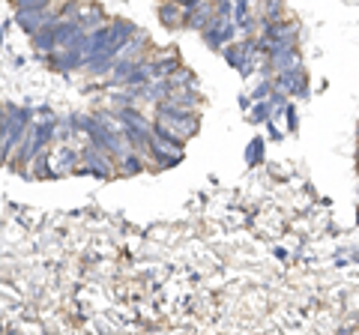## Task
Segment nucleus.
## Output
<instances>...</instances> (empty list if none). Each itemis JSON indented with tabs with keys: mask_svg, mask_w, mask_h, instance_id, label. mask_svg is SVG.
<instances>
[{
	"mask_svg": "<svg viewBox=\"0 0 359 335\" xmlns=\"http://www.w3.org/2000/svg\"><path fill=\"white\" fill-rule=\"evenodd\" d=\"M54 129H57V123L54 120H39V123H33V126H27L25 138H21V144H18V150L13 153V159H9V168L25 171V168L33 162V156L51 144Z\"/></svg>",
	"mask_w": 359,
	"mask_h": 335,
	"instance_id": "nucleus-1",
	"label": "nucleus"
},
{
	"mask_svg": "<svg viewBox=\"0 0 359 335\" xmlns=\"http://www.w3.org/2000/svg\"><path fill=\"white\" fill-rule=\"evenodd\" d=\"M30 126V111L18 108V105H6V117H4V132H0V165H9L13 153L18 150L21 138Z\"/></svg>",
	"mask_w": 359,
	"mask_h": 335,
	"instance_id": "nucleus-2",
	"label": "nucleus"
},
{
	"mask_svg": "<svg viewBox=\"0 0 359 335\" xmlns=\"http://www.w3.org/2000/svg\"><path fill=\"white\" fill-rule=\"evenodd\" d=\"M156 117H159L162 123H168L171 129H177L186 141L195 138L198 132H201V117H198V111L183 108L180 102H174V99H162V102H156Z\"/></svg>",
	"mask_w": 359,
	"mask_h": 335,
	"instance_id": "nucleus-3",
	"label": "nucleus"
},
{
	"mask_svg": "<svg viewBox=\"0 0 359 335\" xmlns=\"http://www.w3.org/2000/svg\"><path fill=\"white\" fill-rule=\"evenodd\" d=\"M78 174H93V177H102V180H111V177H117L114 156L93 147V144H87L81 150V168H78Z\"/></svg>",
	"mask_w": 359,
	"mask_h": 335,
	"instance_id": "nucleus-4",
	"label": "nucleus"
},
{
	"mask_svg": "<svg viewBox=\"0 0 359 335\" xmlns=\"http://www.w3.org/2000/svg\"><path fill=\"white\" fill-rule=\"evenodd\" d=\"M276 87H282V90L290 93V96L306 99L309 96V75H306L302 66H294V69H285V72H276Z\"/></svg>",
	"mask_w": 359,
	"mask_h": 335,
	"instance_id": "nucleus-5",
	"label": "nucleus"
},
{
	"mask_svg": "<svg viewBox=\"0 0 359 335\" xmlns=\"http://www.w3.org/2000/svg\"><path fill=\"white\" fill-rule=\"evenodd\" d=\"M212 18H216V0H204V4H198L195 9L183 13V27H192L198 33H204Z\"/></svg>",
	"mask_w": 359,
	"mask_h": 335,
	"instance_id": "nucleus-6",
	"label": "nucleus"
},
{
	"mask_svg": "<svg viewBox=\"0 0 359 335\" xmlns=\"http://www.w3.org/2000/svg\"><path fill=\"white\" fill-rule=\"evenodd\" d=\"M48 66L54 72H75L84 66V54H78L75 48H54L48 51Z\"/></svg>",
	"mask_w": 359,
	"mask_h": 335,
	"instance_id": "nucleus-7",
	"label": "nucleus"
},
{
	"mask_svg": "<svg viewBox=\"0 0 359 335\" xmlns=\"http://www.w3.org/2000/svg\"><path fill=\"white\" fill-rule=\"evenodd\" d=\"M294 66H302L297 46H273L269 48V69L285 72V69H294Z\"/></svg>",
	"mask_w": 359,
	"mask_h": 335,
	"instance_id": "nucleus-8",
	"label": "nucleus"
},
{
	"mask_svg": "<svg viewBox=\"0 0 359 335\" xmlns=\"http://www.w3.org/2000/svg\"><path fill=\"white\" fill-rule=\"evenodd\" d=\"M54 18V13L51 9H15V25L25 30V33H36L45 21H51Z\"/></svg>",
	"mask_w": 359,
	"mask_h": 335,
	"instance_id": "nucleus-9",
	"label": "nucleus"
},
{
	"mask_svg": "<svg viewBox=\"0 0 359 335\" xmlns=\"http://www.w3.org/2000/svg\"><path fill=\"white\" fill-rule=\"evenodd\" d=\"M75 21H78V27H81V30L93 33V30H99L102 25H108V15H105V9H102V6H96V4H87V6H81V9H78Z\"/></svg>",
	"mask_w": 359,
	"mask_h": 335,
	"instance_id": "nucleus-10",
	"label": "nucleus"
},
{
	"mask_svg": "<svg viewBox=\"0 0 359 335\" xmlns=\"http://www.w3.org/2000/svg\"><path fill=\"white\" fill-rule=\"evenodd\" d=\"M147 159L153 162L150 168H159V171H165V168L180 165L183 153H180V150H171V147H162L159 141H153V147H150V153H147Z\"/></svg>",
	"mask_w": 359,
	"mask_h": 335,
	"instance_id": "nucleus-11",
	"label": "nucleus"
},
{
	"mask_svg": "<svg viewBox=\"0 0 359 335\" xmlns=\"http://www.w3.org/2000/svg\"><path fill=\"white\" fill-rule=\"evenodd\" d=\"M153 138L159 141L162 147H171V150H180V153H183V147H186V138L180 135L177 129L168 126V123H162V120L153 123Z\"/></svg>",
	"mask_w": 359,
	"mask_h": 335,
	"instance_id": "nucleus-12",
	"label": "nucleus"
},
{
	"mask_svg": "<svg viewBox=\"0 0 359 335\" xmlns=\"http://www.w3.org/2000/svg\"><path fill=\"white\" fill-rule=\"evenodd\" d=\"M114 63H117V54L102 51V54H90V57H84L81 69H84L87 75H108L111 69H114Z\"/></svg>",
	"mask_w": 359,
	"mask_h": 335,
	"instance_id": "nucleus-13",
	"label": "nucleus"
},
{
	"mask_svg": "<svg viewBox=\"0 0 359 335\" xmlns=\"http://www.w3.org/2000/svg\"><path fill=\"white\" fill-rule=\"evenodd\" d=\"M54 25H57V15H54L51 21H45V25L30 36V39H33V48H36V51L48 54V51L57 48V42H54Z\"/></svg>",
	"mask_w": 359,
	"mask_h": 335,
	"instance_id": "nucleus-14",
	"label": "nucleus"
},
{
	"mask_svg": "<svg viewBox=\"0 0 359 335\" xmlns=\"http://www.w3.org/2000/svg\"><path fill=\"white\" fill-rule=\"evenodd\" d=\"M33 171H27V177H36V180H51V177H60L57 174V168H51L48 165V147L39 150L36 156H33Z\"/></svg>",
	"mask_w": 359,
	"mask_h": 335,
	"instance_id": "nucleus-15",
	"label": "nucleus"
},
{
	"mask_svg": "<svg viewBox=\"0 0 359 335\" xmlns=\"http://www.w3.org/2000/svg\"><path fill=\"white\" fill-rule=\"evenodd\" d=\"M78 165H81V153L63 144L57 150V174H78Z\"/></svg>",
	"mask_w": 359,
	"mask_h": 335,
	"instance_id": "nucleus-16",
	"label": "nucleus"
},
{
	"mask_svg": "<svg viewBox=\"0 0 359 335\" xmlns=\"http://www.w3.org/2000/svg\"><path fill=\"white\" fill-rule=\"evenodd\" d=\"M120 162H123V168H120V177H132V174H141L144 168H147V159H144V153H138V150H126L120 156Z\"/></svg>",
	"mask_w": 359,
	"mask_h": 335,
	"instance_id": "nucleus-17",
	"label": "nucleus"
},
{
	"mask_svg": "<svg viewBox=\"0 0 359 335\" xmlns=\"http://www.w3.org/2000/svg\"><path fill=\"white\" fill-rule=\"evenodd\" d=\"M159 21L165 27H183V9H180L177 0H165V4L159 6Z\"/></svg>",
	"mask_w": 359,
	"mask_h": 335,
	"instance_id": "nucleus-18",
	"label": "nucleus"
},
{
	"mask_svg": "<svg viewBox=\"0 0 359 335\" xmlns=\"http://www.w3.org/2000/svg\"><path fill=\"white\" fill-rule=\"evenodd\" d=\"M245 159H249L252 165H261V162H264V141H261V138L252 141V147L245 150Z\"/></svg>",
	"mask_w": 359,
	"mask_h": 335,
	"instance_id": "nucleus-19",
	"label": "nucleus"
},
{
	"mask_svg": "<svg viewBox=\"0 0 359 335\" xmlns=\"http://www.w3.org/2000/svg\"><path fill=\"white\" fill-rule=\"evenodd\" d=\"M15 9H51L54 0H13Z\"/></svg>",
	"mask_w": 359,
	"mask_h": 335,
	"instance_id": "nucleus-20",
	"label": "nucleus"
},
{
	"mask_svg": "<svg viewBox=\"0 0 359 335\" xmlns=\"http://www.w3.org/2000/svg\"><path fill=\"white\" fill-rule=\"evenodd\" d=\"M269 108H273V105H269V102H261V105H255V111H252V123H266L269 120Z\"/></svg>",
	"mask_w": 359,
	"mask_h": 335,
	"instance_id": "nucleus-21",
	"label": "nucleus"
},
{
	"mask_svg": "<svg viewBox=\"0 0 359 335\" xmlns=\"http://www.w3.org/2000/svg\"><path fill=\"white\" fill-rule=\"evenodd\" d=\"M285 114H287V129L294 132L297 129V111L294 108H285Z\"/></svg>",
	"mask_w": 359,
	"mask_h": 335,
	"instance_id": "nucleus-22",
	"label": "nucleus"
},
{
	"mask_svg": "<svg viewBox=\"0 0 359 335\" xmlns=\"http://www.w3.org/2000/svg\"><path fill=\"white\" fill-rule=\"evenodd\" d=\"M266 93H269V81H264V84L257 87V90H255L252 96H255V99H266Z\"/></svg>",
	"mask_w": 359,
	"mask_h": 335,
	"instance_id": "nucleus-23",
	"label": "nucleus"
},
{
	"mask_svg": "<svg viewBox=\"0 0 359 335\" xmlns=\"http://www.w3.org/2000/svg\"><path fill=\"white\" fill-rule=\"evenodd\" d=\"M356 135H359V126H356Z\"/></svg>",
	"mask_w": 359,
	"mask_h": 335,
	"instance_id": "nucleus-24",
	"label": "nucleus"
}]
</instances>
